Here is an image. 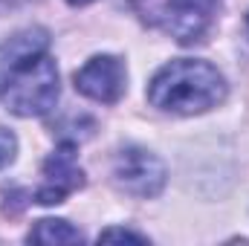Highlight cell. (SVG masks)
<instances>
[{
	"instance_id": "9",
	"label": "cell",
	"mask_w": 249,
	"mask_h": 246,
	"mask_svg": "<svg viewBox=\"0 0 249 246\" xmlns=\"http://www.w3.org/2000/svg\"><path fill=\"white\" fill-rule=\"evenodd\" d=\"M15 154H18V139L12 130L0 127V168H6L9 162H15Z\"/></svg>"
},
{
	"instance_id": "10",
	"label": "cell",
	"mask_w": 249,
	"mask_h": 246,
	"mask_svg": "<svg viewBox=\"0 0 249 246\" xmlns=\"http://www.w3.org/2000/svg\"><path fill=\"white\" fill-rule=\"evenodd\" d=\"M107 244V241H133V244H145L148 238L145 235H136V232H130V229H105L102 235H99V244Z\"/></svg>"
},
{
	"instance_id": "8",
	"label": "cell",
	"mask_w": 249,
	"mask_h": 246,
	"mask_svg": "<svg viewBox=\"0 0 249 246\" xmlns=\"http://www.w3.org/2000/svg\"><path fill=\"white\" fill-rule=\"evenodd\" d=\"M26 241L32 244H81L84 241V235L75 229V226H70L67 220H53V217H44V220H38L35 226H32V232L26 235Z\"/></svg>"
},
{
	"instance_id": "12",
	"label": "cell",
	"mask_w": 249,
	"mask_h": 246,
	"mask_svg": "<svg viewBox=\"0 0 249 246\" xmlns=\"http://www.w3.org/2000/svg\"><path fill=\"white\" fill-rule=\"evenodd\" d=\"M247 29H249V15H247Z\"/></svg>"
},
{
	"instance_id": "1",
	"label": "cell",
	"mask_w": 249,
	"mask_h": 246,
	"mask_svg": "<svg viewBox=\"0 0 249 246\" xmlns=\"http://www.w3.org/2000/svg\"><path fill=\"white\" fill-rule=\"evenodd\" d=\"M226 99V78L217 67L197 58H177L165 64L148 84V102L157 110L194 116L217 107Z\"/></svg>"
},
{
	"instance_id": "3",
	"label": "cell",
	"mask_w": 249,
	"mask_h": 246,
	"mask_svg": "<svg viewBox=\"0 0 249 246\" xmlns=\"http://www.w3.org/2000/svg\"><path fill=\"white\" fill-rule=\"evenodd\" d=\"M58 90L61 87H58L55 61L47 53H41L15 72V78L3 90V102L15 116L32 119V116H44L55 107Z\"/></svg>"
},
{
	"instance_id": "5",
	"label": "cell",
	"mask_w": 249,
	"mask_h": 246,
	"mask_svg": "<svg viewBox=\"0 0 249 246\" xmlns=\"http://www.w3.org/2000/svg\"><path fill=\"white\" fill-rule=\"evenodd\" d=\"M84 185V171L75 162V142H61L44 162V183L35 191V203L58 206L67 194Z\"/></svg>"
},
{
	"instance_id": "6",
	"label": "cell",
	"mask_w": 249,
	"mask_h": 246,
	"mask_svg": "<svg viewBox=\"0 0 249 246\" xmlns=\"http://www.w3.org/2000/svg\"><path fill=\"white\" fill-rule=\"evenodd\" d=\"M124 81H127V72L116 55H93L75 72V90L102 105H116L122 99Z\"/></svg>"
},
{
	"instance_id": "2",
	"label": "cell",
	"mask_w": 249,
	"mask_h": 246,
	"mask_svg": "<svg viewBox=\"0 0 249 246\" xmlns=\"http://www.w3.org/2000/svg\"><path fill=\"white\" fill-rule=\"evenodd\" d=\"M133 12L180 44L203 41L220 12V0H130Z\"/></svg>"
},
{
	"instance_id": "7",
	"label": "cell",
	"mask_w": 249,
	"mask_h": 246,
	"mask_svg": "<svg viewBox=\"0 0 249 246\" xmlns=\"http://www.w3.org/2000/svg\"><path fill=\"white\" fill-rule=\"evenodd\" d=\"M47 47H50V32L41 29V26L20 29L9 41L0 44V96L9 87V81L15 78V72L29 61V58L47 53Z\"/></svg>"
},
{
	"instance_id": "4",
	"label": "cell",
	"mask_w": 249,
	"mask_h": 246,
	"mask_svg": "<svg viewBox=\"0 0 249 246\" xmlns=\"http://www.w3.org/2000/svg\"><path fill=\"white\" fill-rule=\"evenodd\" d=\"M168 180V171L157 154L139 145H127L113 159V183L130 197H157Z\"/></svg>"
},
{
	"instance_id": "11",
	"label": "cell",
	"mask_w": 249,
	"mask_h": 246,
	"mask_svg": "<svg viewBox=\"0 0 249 246\" xmlns=\"http://www.w3.org/2000/svg\"><path fill=\"white\" fill-rule=\"evenodd\" d=\"M70 6H87V3H93V0H67Z\"/></svg>"
}]
</instances>
